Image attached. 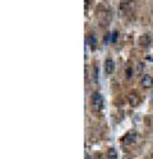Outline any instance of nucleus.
I'll return each instance as SVG.
<instances>
[{
    "mask_svg": "<svg viewBox=\"0 0 153 159\" xmlns=\"http://www.w3.org/2000/svg\"><path fill=\"white\" fill-rule=\"evenodd\" d=\"M91 102H92V107L95 111H101L104 108V97H102L101 93H98V92H95L92 94Z\"/></svg>",
    "mask_w": 153,
    "mask_h": 159,
    "instance_id": "1",
    "label": "nucleus"
},
{
    "mask_svg": "<svg viewBox=\"0 0 153 159\" xmlns=\"http://www.w3.org/2000/svg\"><path fill=\"white\" fill-rule=\"evenodd\" d=\"M137 139H138V134H137V132H135V131H129V132H128V134H125V136L123 138V143H124L125 145H130V144L135 143Z\"/></svg>",
    "mask_w": 153,
    "mask_h": 159,
    "instance_id": "2",
    "label": "nucleus"
},
{
    "mask_svg": "<svg viewBox=\"0 0 153 159\" xmlns=\"http://www.w3.org/2000/svg\"><path fill=\"white\" fill-rule=\"evenodd\" d=\"M140 84H142L143 88H151L153 87V78L149 74H144L140 79Z\"/></svg>",
    "mask_w": 153,
    "mask_h": 159,
    "instance_id": "3",
    "label": "nucleus"
},
{
    "mask_svg": "<svg viewBox=\"0 0 153 159\" xmlns=\"http://www.w3.org/2000/svg\"><path fill=\"white\" fill-rule=\"evenodd\" d=\"M151 42H152V38H151V36L149 34H142L139 37V45L142 46V47H148L149 45H151Z\"/></svg>",
    "mask_w": 153,
    "mask_h": 159,
    "instance_id": "4",
    "label": "nucleus"
},
{
    "mask_svg": "<svg viewBox=\"0 0 153 159\" xmlns=\"http://www.w3.org/2000/svg\"><path fill=\"white\" fill-rule=\"evenodd\" d=\"M105 71H106V74H112L115 71V62L110 57L106 59V61H105Z\"/></svg>",
    "mask_w": 153,
    "mask_h": 159,
    "instance_id": "5",
    "label": "nucleus"
},
{
    "mask_svg": "<svg viewBox=\"0 0 153 159\" xmlns=\"http://www.w3.org/2000/svg\"><path fill=\"white\" fill-rule=\"evenodd\" d=\"M128 101H129L132 107H137V106L139 104V96L137 93H130L129 96H128Z\"/></svg>",
    "mask_w": 153,
    "mask_h": 159,
    "instance_id": "6",
    "label": "nucleus"
},
{
    "mask_svg": "<svg viewBox=\"0 0 153 159\" xmlns=\"http://www.w3.org/2000/svg\"><path fill=\"white\" fill-rule=\"evenodd\" d=\"M107 159H119L118 158V152L115 150V148H110L107 150Z\"/></svg>",
    "mask_w": 153,
    "mask_h": 159,
    "instance_id": "7",
    "label": "nucleus"
},
{
    "mask_svg": "<svg viewBox=\"0 0 153 159\" xmlns=\"http://www.w3.org/2000/svg\"><path fill=\"white\" fill-rule=\"evenodd\" d=\"M88 43L92 46V48H95L96 47V45H97V39H96V37H95V34L93 33H91L88 36Z\"/></svg>",
    "mask_w": 153,
    "mask_h": 159,
    "instance_id": "8",
    "label": "nucleus"
},
{
    "mask_svg": "<svg viewBox=\"0 0 153 159\" xmlns=\"http://www.w3.org/2000/svg\"><path fill=\"white\" fill-rule=\"evenodd\" d=\"M132 76H133L132 68H130V66H128V68L125 69V78H126V79H132Z\"/></svg>",
    "mask_w": 153,
    "mask_h": 159,
    "instance_id": "9",
    "label": "nucleus"
},
{
    "mask_svg": "<svg viewBox=\"0 0 153 159\" xmlns=\"http://www.w3.org/2000/svg\"><path fill=\"white\" fill-rule=\"evenodd\" d=\"M119 37V33H118V31H115L114 33H112V38H111V41L112 42H115V41H116V38Z\"/></svg>",
    "mask_w": 153,
    "mask_h": 159,
    "instance_id": "10",
    "label": "nucleus"
},
{
    "mask_svg": "<svg viewBox=\"0 0 153 159\" xmlns=\"http://www.w3.org/2000/svg\"><path fill=\"white\" fill-rule=\"evenodd\" d=\"M143 68H144V66H143V64H139V68H138V71H142V70H143Z\"/></svg>",
    "mask_w": 153,
    "mask_h": 159,
    "instance_id": "11",
    "label": "nucleus"
},
{
    "mask_svg": "<svg viewBox=\"0 0 153 159\" xmlns=\"http://www.w3.org/2000/svg\"><path fill=\"white\" fill-rule=\"evenodd\" d=\"M151 104H152V106H153V93H152V94H151Z\"/></svg>",
    "mask_w": 153,
    "mask_h": 159,
    "instance_id": "12",
    "label": "nucleus"
},
{
    "mask_svg": "<svg viewBox=\"0 0 153 159\" xmlns=\"http://www.w3.org/2000/svg\"><path fill=\"white\" fill-rule=\"evenodd\" d=\"M86 159H91V157H89V155H86Z\"/></svg>",
    "mask_w": 153,
    "mask_h": 159,
    "instance_id": "13",
    "label": "nucleus"
},
{
    "mask_svg": "<svg viewBox=\"0 0 153 159\" xmlns=\"http://www.w3.org/2000/svg\"><path fill=\"white\" fill-rule=\"evenodd\" d=\"M151 159H153V157H152V158H151Z\"/></svg>",
    "mask_w": 153,
    "mask_h": 159,
    "instance_id": "14",
    "label": "nucleus"
}]
</instances>
